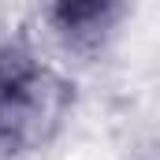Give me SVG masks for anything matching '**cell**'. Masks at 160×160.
<instances>
[{
	"mask_svg": "<svg viewBox=\"0 0 160 160\" xmlns=\"http://www.w3.org/2000/svg\"><path fill=\"white\" fill-rule=\"evenodd\" d=\"M127 0H48V22L75 48H89L116 30Z\"/></svg>",
	"mask_w": 160,
	"mask_h": 160,
	"instance_id": "7a4b0ae2",
	"label": "cell"
},
{
	"mask_svg": "<svg viewBox=\"0 0 160 160\" xmlns=\"http://www.w3.org/2000/svg\"><path fill=\"white\" fill-rule=\"evenodd\" d=\"M75 89L34 45L0 41V160L45 149L71 116Z\"/></svg>",
	"mask_w": 160,
	"mask_h": 160,
	"instance_id": "6da1fadb",
	"label": "cell"
}]
</instances>
